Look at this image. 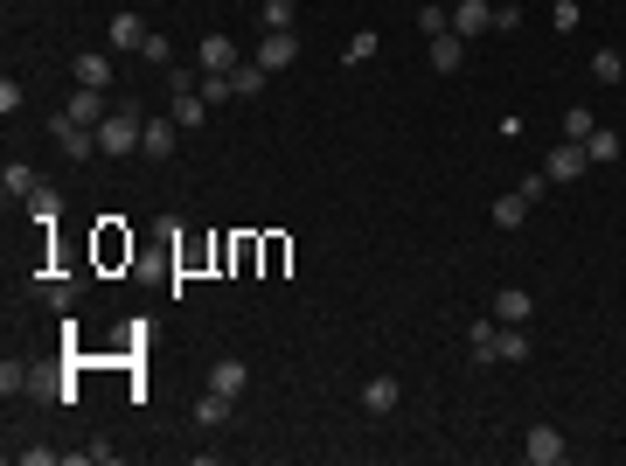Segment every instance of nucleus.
<instances>
[{
	"mask_svg": "<svg viewBox=\"0 0 626 466\" xmlns=\"http://www.w3.org/2000/svg\"><path fill=\"white\" fill-rule=\"evenodd\" d=\"M494 362H529V334L522 327H501L494 334Z\"/></svg>",
	"mask_w": 626,
	"mask_h": 466,
	"instance_id": "6ab92c4d",
	"label": "nucleus"
},
{
	"mask_svg": "<svg viewBox=\"0 0 626 466\" xmlns=\"http://www.w3.org/2000/svg\"><path fill=\"white\" fill-rule=\"evenodd\" d=\"M258 21H265V28H293V0H265Z\"/></svg>",
	"mask_w": 626,
	"mask_h": 466,
	"instance_id": "c85d7f7f",
	"label": "nucleus"
},
{
	"mask_svg": "<svg viewBox=\"0 0 626 466\" xmlns=\"http://www.w3.org/2000/svg\"><path fill=\"white\" fill-rule=\"evenodd\" d=\"M147 35H154V28H147L140 14H112V49H126V56H140V49H147Z\"/></svg>",
	"mask_w": 626,
	"mask_h": 466,
	"instance_id": "f8f14e48",
	"label": "nucleus"
},
{
	"mask_svg": "<svg viewBox=\"0 0 626 466\" xmlns=\"http://www.w3.org/2000/svg\"><path fill=\"white\" fill-rule=\"evenodd\" d=\"M42 300H49V307H63V313H70V300H77V286H63V279H42Z\"/></svg>",
	"mask_w": 626,
	"mask_h": 466,
	"instance_id": "7c9ffc66",
	"label": "nucleus"
},
{
	"mask_svg": "<svg viewBox=\"0 0 626 466\" xmlns=\"http://www.w3.org/2000/svg\"><path fill=\"white\" fill-rule=\"evenodd\" d=\"M167 119H174L181 133H195V126L209 119V98H202V91H174V112H167Z\"/></svg>",
	"mask_w": 626,
	"mask_h": 466,
	"instance_id": "4468645a",
	"label": "nucleus"
},
{
	"mask_svg": "<svg viewBox=\"0 0 626 466\" xmlns=\"http://www.w3.org/2000/svg\"><path fill=\"white\" fill-rule=\"evenodd\" d=\"M585 154H592V167H606V160H620V133H606V126H599V133L585 140Z\"/></svg>",
	"mask_w": 626,
	"mask_h": 466,
	"instance_id": "393cba45",
	"label": "nucleus"
},
{
	"mask_svg": "<svg viewBox=\"0 0 626 466\" xmlns=\"http://www.w3.org/2000/svg\"><path fill=\"white\" fill-rule=\"evenodd\" d=\"M418 28H425V35H446V28H453V7L425 0V7H418Z\"/></svg>",
	"mask_w": 626,
	"mask_h": 466,
	"instance_id": "a878e982",
	"label": "nucleus"
},
{
	"mask_svg": "<svg viewBox=\"0 0 626 466\" xmlns=\"http://www.w3.org/2000/svg\"><path fill=\"white\" fill-rule=\"evenodd\" d=\"M0 390H7V397L28 390V369H21V362H0Z\"/></svg>",
	"mask_w": 626,
	"mask_h": 466,
	"instance_id": "2f4dec72",
	"label": "nucleus"
},
{
	"mask_svg": "<svg viewBox=\"0 0 626 466\" xmlns=\"http://www.w3.org/2000/svg\"><path fill=\"white\" fill-rule=\"evenodd\" d=\"M140 140H147V119L133 112V105H119L105 126H98V160H126L140 154Z\"/></svg>",
	"mask_w": 626,
	"mask_h": 466,
	"instance_id": "f257e3e1",
	"label": "nucleus"
},
{
	"mask_svg": "<svg viewBox=\"0 0 626 466\" xmlns=\"http://www.w3.org/2000/svg\"><path fill=\"white\" fill-rule=\"evenodd\" d=\"M63 112H70V119H77V126H91V133H98V126H105V119H112V112H119V105H112V98H105V91H91V84H77V91H70V105H63Z\"/></svg>",
	"mask_w": 626,
	"mask_h": 466,
	"instance_id": "20e7f679",
	"label": "nucleus"
},
{
	"mask_svg": "<svg viewBox=\"0 0 626 466\" xmlns=\"http://www.w3.org/2000/svg\"><path fill=\"white\" fill-rule=\"evenodd\" d=\"M592 77H599V84H626V56L620 49H599V56H592Z\"/></svg>",
	"mask_w": 626,
	"mask_h": 466,
	"instance_id": "5701e85b",
	"label": "nucleus"
},
{
	"mask_svg": "<svg viewBox=\"0 0 626 466\" xmlns=\"http://www.w3.org/2000/svg\"><path fill=\"white\" fill-rule=\"evenodd\" d=\"M293 56H300V35H293V28H265L258 49H251L258 70H293Z\"/></svg>",
	"mask_w": 626,
	"mask_h": 466,
	"instance_id": "f03ea898",
	"label": "nucleus"
},
{
	"mask_svg": "<svg viewBox=\"0 0 626 466\" xmlns=\"http://www.w3.org/2000/svg\"><path fill=\"white\" fill-rule=\"evenodd\" d=\"M397 397H404V383H397V376H369V383H362V411H376V418H383V411H397Z\"/></svg>",
	"mask_w": 626,
	"mask_h": 466,
	"instance_id": "ddd939ff",
	"label": "nucleus"
},
{
	"mask_svg": "<svg viewBox=\"0 0 626 466\" xmlns=\"http://www.w3.org/2000/svg\"><path fill=\"white\" fill-rule=\"evenodd\" d=\"M265 77H272V70H258V63H237V70H230L237 98H265Z\"/></svg>",
	"mask_w": 626,
	"mask_h": 466,
	"instance_id": "412c9836",
	"label": "nucleus"
},
{
	"mask_svg": "<svg viewBox=\"0 0 626 466\" xmlns=\"http://www.w3.org/2000/svg\"><path fill=\"white\" fill-rule=\"evenodd\" d=\"M522 453H529L536 466H564V453H571V446H564V432H557V425H529V432H522Z\"/></svg>",
	"mask_w": 626,
	"mask_h": 466,
	"instance_id": "39448f33",
	"label": "nucleus"
},
{
	"mask_svg": "<svg viewBox=\"0 0 626 466\" xmlns=\"http://www.w3.org/2000/svg\"><path fill=\"white\" fill-rule=\"evenodd\" d=\"M49 133H56V147H63L70 160H98V133H91V126H77L70 112H56V119H49Z\"/></svg>",
	"mask_w": 626,
	"mask_h": 466,
	"instance_id": "7ed1b4c3",
	"label": "nucleus"
},
{
	"mask_svg": "<svg viewBox=\"0 0 626 466\" xmlns=\"http://www.w3.org/2000/svg\"><path fill=\"white\" fill-rule=\"evenodd\" d=\"M230 404H237V397H223V390H209V397L195 404V425H202V432H216V425L230 418Z\"/></svg>",
	"mask_w": 626,
	"mask_h": 466,
	"instance_id": "aec40b11",
	"label": "nucleus"
},
{
	"mask_svg": "<svg viewBox=\"0 0 626 466\" xmlns=\"http://www.w3.org/2000/svg\"><path fill=\"white\" fill-rule=\"evenodd\" d=\"M376 49H383V42H376V28H362V35H355V42H348V70H362V63H369V56H376Z\"/></svg>",
	"mask_w": 626,
	"mask_h": 466,
	"instance_id": "cd10ccee",
	"label": "nucleus"
},
{
	"mask_svg": "<svg viewBox=\"0 0 626 466\" xmlns=\"http://www.w3.org/2000/svg\"><path fill=\"white\" fill-rule=\"evenodd\" d=\"M425 63H432L439 77H453V70L467 63V35H453V28H446V35H432V49H425Z\"/></svg>",
	"mask_w": 626,
	"mask_h": 466,
	"instance_id": "6e6552de",
	"label": "nucleus"
},
{
	"mask_svg": "<svg viewBox=\"0 0 626 466\" xmlns=\"http://www.w3.org/2000/svg\"><path fill=\"white\" fill-rule=\"evenodd\" d=\"M494 334H501V320L487 313V320H467V348H473V362H494Z\"/></svg>",
	"mask_w": 626,
	"mask_h": 466,
	"instance_id": "f3484780",
	"label": "nucleus"
},
{
	"mask_svg": "<svg viewBox=\"0 0 626 466\" xmlns=\"http://www.w3.org/2000/svg\"><path fill=\"white\" fill-rule=\"evenodd\" d=\"M0 195H7V202H14V195L28 202V195H35V167H28V160H7V167H0Z\"/></svg>",
	"mask_w": 626,
	"mask_h": 466,
	"instance_id": "dca6fc26",
	"label": "nucleus"
},
{
	"mask_svg": "<svg viewBox=\"0 0 626 466\" xmlns=\"http://www.w3.org/2000/svg\"><path fill=\"white\" fill-rule=\"evenodd\" d=\"M550 21H557V28H564V35H571V28H578V21H585V7H578V0H557V7H550Z\"/></svg>",
	"mask_w": 626,
	"mask_h": 466,
	"instance_id": "c756f323",
	"label": "nucleus"
},
{
	"mask_svg": "<svg viewBox=\"0 0 626 466\" xmlns=\"http://www.w3.org/2000/svg\"><path fill=\"white\" fill-rule=\"evenodd\" d=\"M522 216H529V202H522V188H515V195H494V223H501V230H515Z\"/></svg>",
	"mask_w": 626,
	"mask_h": 466,
	"instance_id": "b1692460",
	"label": "nucleus"
},
{
	"mask_svg": "<svg viewBox=\"0 0 626 466\" xmlns=\"http://www.w3.org/2000/svg\"><path fill=\"white\" fill-rule=\"evenodd\" d=\"M195 63L216 77V70H237L244 56H237V42H230V35H202V42H195Z\"/></svg>",
	"mask_w": 626,
	"mask_h": 466,
	"instance_id": "0eeeda50",
	"label": "nucleus"
},
{
	"mask_svg": "<svg viewBox=\"0 0 626 466\" xmlns=\"http://www.w3.org/2000/svg\"><path fill=\"white\" fill-rule=\"evenodd\" d=\"M529 313H536V300H529L522 286H501V293H494V320H501V327H529Z\"/></svg>",
	"mask_w": 626,
	"mask_h": 466,
	"instance_id": "9d476101",
	"label": "nucleus"
},
{
	"mask_svg": "<svg viewBox=\"0 0 626 466\" xmlns=\"http://www.w3.org/2000/svg\"><path fill=\"white\" fill-rule=\"evenodd\" d=\"M592 133H599V119H592L585 105H571V112H564V140H592Z\"/></svg>",
	"mask_w": 626,
	"mask_h": 466,
	"instance_id": "bb28decb",
	"label": "nucleus"
},
{
	"mask_svg": "<svg viewBox=\"0 0 626 466\" xmlns=\"http://www.w3.org/2000/svg\"><path fill=\"white\" fill-rule=\"evenodd\" d=\"M543 188H550V174L536 167V174H522V202H543Z\"/></svg>",
	"mask_w": 626,
	"mask_h": 466,
	"instance_id": "473e14b6",
	"label": "nucleus"
},
{
	"mask_svg": "<svg viewBox=\"0 0 626 466\" xmlns=\"http://www.w3.org/2000/svg\"><path fill=\"white\" fill-rule=\"evenodd\" d=\"M585 167H592V154H585V140H564L557 154L543 160V174H550V181H578Z\"/></svg>",
	"mask_w": 626,
	"mask_h": 466,
	"instance_id": "423d86ee",
	"label": "nucleus"
},
{
	"mask_svg": "<svg viewBox=\"0 0 626 466\" xmlns=\"http://www.w3.org/2000/svg\"><path fill=\"white\" fill-rule=\"evenodd\" d=\"M28 216H35V223H56V216H63V202H56V188H49V181H35V195H28Z\"/></svg>",
	"mask_w": 626,
	"mask_h": 466,
	"instance_id": "4be33fe9",
	"label": "nucleus"
},
{
	"mask_svg": "<svg viewBox=\"0 0 626 466\" xmlns=\"http://www.w3.org/2000/svg\"><path fill=\"white\" fill-rule=\"evenodd\" d=\"M70 77L91 84V91H105L112 84V56H70Z\"/></svg>",
	"mask_w": 626,
	"mask_h": 466,
	"instance_id": "2eb2a0df",
	"label": "nucleus"
},
{
	"mask_svg": "<svg viewBox=\"0 0 626 466\" xmlns=\"http://www.w3.org/2000/svg\"><path fill=\"white\" fill-rule=\"evenodd\" d=\"M487 28H494V7H487V0H460V7H453V35H487Z\"/></svg>",
	"mask_w": 626,
	"mask_h": 466,
	"instance_id": "9b49d317",
	"label": "nucleus"
},
{
	"mask_svg": "<svg viewBox=\"0 0 626 466\" xmlns=\"http://www.w3.org/2000/svg\"><path fill=\"white\" fill-rule=\"evenodd\" d=\"M140 154H147V160H167V154H174V119H147V140H140Z\"/></svg>",
	"mask_w": 626,
	"mask_h": 466,
	"instance_id": "a211bd4d",
	"label": "nucleus"
},
{
	"mask_svg": "<svg viewBox=\"0 0 626 466\" xmlns=\"http://www.w3.org/2000/svg\"><path fill=\"white\" fill-rule=\"evenodd\" d=\"M209 390H223V397H244V390H251V369H244L237 355H216V362H209Z\"/></svg>",
	"mask_w": 626,
	"mask_h": 466,
	"instance_id": "1a4fd4ad",
	"label": "nucleus"
}]
</instances>
